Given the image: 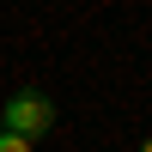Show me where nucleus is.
<instances>
[{"mask_svg":"<svg viewBox=\"0 0 152 152\" xmlns=\"http://www.w3.org/2000/svg\"><path fill=\"white\" fill-rule=\"evenodd\" d=\"M0 128H12V134H24V140H43L49 128H55V97L49 91H12L6 104H0Z\"/></svg>","mask_w":152,"mask_h":152,"instance_id":"1","label":"nucleus"},{"mask_svg":"<svg viewBox=\"0 0 152 152\" xmlns=\"http://www.w3.org/2000/svg\"><path fill=\"white\" fill-rule=\"evenodd\" d=\"M0 152H37V140H24V134H12V128H0Z\"/></svg>","mask_w":152,"mask_h":152,"instance_id":"2","label":"nucleus"}]
</instances>
